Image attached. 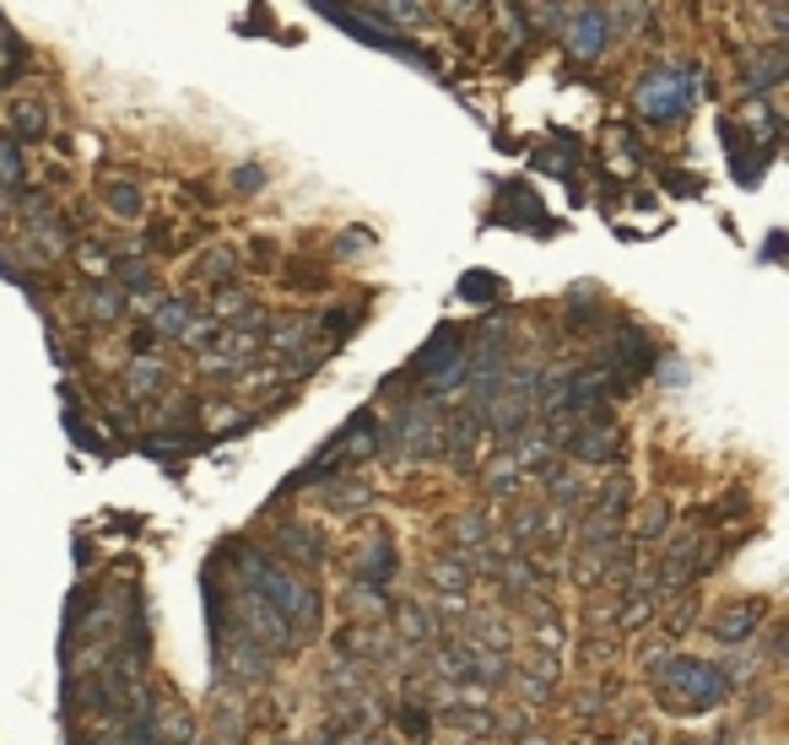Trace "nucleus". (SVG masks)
<instances>
[{"instance_id":"obj_7","label":"nucleus","mask_w":789,"mask_h":745,"mask_svg":"<svg viewBox=\"0 0 789 745\" xmlns=\"http://www.w3.org/2000/svg\"><path fill=\"white\" fill-rule=\"evenodd\" d=\"M0 179H22V152H16V141H0Z\"/></svg>"},{"instance_id":"obj_5","label":"nucleus","mask_w":789,"mask_h":745,"mask_svg":"<svg viewBox=\"0 0 789 745\" xmlns=\"http://www.w3.org/2000/svg\"><path fill=\"white\" fill-rule=\"evenodd\" d=\"M460 292L470 298V303H481V298H498V292H503V281H498V276H487V270H470Z\"/></svg>"},{"instance_id":"obj_13","label":"nucleus","mask_w":789,"mask_h":745,"mask_svg":"<svg viewBox=\"0 0 789 745\" xmlns=\"http://www.w3.org/2000/svg\"><path fill=\"white\" fill-rule=\"evenodd\" d=\"M81 265H87V270H98V276H103V270H109V259H103V254H92V248H87V254H81Z\"/></svg>"},{"instance_id":"obj_12","label":"nucleus","mask_w":789,"mask_h":745,"mask_svg":"<svg viewBox=\"0 0 789 745\" xmlns=\"http://www.w3.org/2000/svg\"><path fill=\"white\" fill-rule=\"evenodd\" d=\"M368 244H374V238H368V233L357 227V233H346V238H341V254H363Z\"/></svg>"},{"instance_id":"obj_6","label":"nucleus","mask_w":789,"mask_h":745,"mask_svg":"<svg viewBox=\"0 0 789 745\" xmlns=\"http://www.w3.org/2000/svg\"><path fill=\"white\" fill-rule=\"evenodd\" d=\"M103 194H109V211H120V216H135V211H141V194H135L131 185H109Z\"/></svg>"},{"instance_id":"obj_10","label":"nucleus","mask_w":789,"mask_h":745,"mask_svg":"<svg viewBox=\"0 0 789 745\" xmlns=\"http://www.w3.org/2000/svg\"><path fill=\"white\" fill-rule=\"evenodd\" d=\"M157 324H163V330H179V324H190V309H185V303H168V309L157 313Z\"/></svg>"},{"instance_id":"obj_11","label":"nucleus","mask_w":789,"mask_h":745,"mask_svg":"<svg viewBox=\"0 0 789 745\" xmlns=\"http://www.w3.org/2000/svg\"><path fill=\"white\" fill-rule=\"evenodd\" d=\"M16 124H22V135H38L44 130V109H16Z\"/></svg>"},{"instance_id":"obj_1","label":"nucleus","mask_w":789,"mask_h":745,"mask_svg":"<svg viewBox=\"0 0 789 745\" xmlns=\"http://www.w3.org/2000/svg\"><path fill=\"white\" fill-rule=\"evenodd\" d=\"M698 87H703L698 76H676V70H659L655 81L638 92V109H644V120H676Z\"/></svg>"},{"instance_id":"obj_4","label":"nucleus","mask_w":789,"mask_h":745,"mask_svg":"<svg viewBox=\"0 0 789 745\" xmlns=\"http://www.w3.org/2000/svg\"><path fill=\"white\" fill-rule=\"evenodd\" d=\"M281 541H287V552L298 561H320V535H309V530H281Z\"/></svg>"},{"instance_id":"obj_3","label":"nucleus","mask_w":789,"mask_h":745,"mask_svg":"<svg viewBox=\"0 0 789 745\" xmlns=\"http://www.w3.org/2000/svg\"><path fill=\"white\" fill-rule=\"evenodd\" d=\"M605 11H574V33H568V44H574V55H585L590 60L594 49L605 44Z\"/></svg>"},{"instance_id":"obj_9","label":"nucleus","mask_w":789,"mask_h":745,"mask_svg":"<svg viewBox=\"0 0 789 745\" xmlns=\"http://www.w3.org/2000/svg\"><path fill=\"white\" fill-rule=\"evenodd\" d=\"M385 572H390V552H385V546H374V552L363 557V578H385Z\"/></svg>"},{"instance_id":"obj_8","label":"nucleus","mask_w":789,"mask_h":745,"mask_svg":"<svg viewBox=\"0 0 789 745\" xmlns=\"http://www.w3.org/2000/svg\"><path fill=\"white\" fill-rule=\"evenodd\" d=\"M163 383V368L157 363H141V368H131V389H157Z\"/></svg>"},{"instance_id":"obj_2","label":"nucleus","mask_w":789,"mask_h":745,"mask_svg":"<svg viewBox=\"0 0 789 745\" xmlns=\"http://www.w3.org/2000/svg\"><path fill=\"white\" fill-rule=\"evenodd\" d=\"M665 686H670V702L676 708H698V702H720V670L714 665H692V659H681L670 676H665Z\"/></svg>"}]
</instances>
